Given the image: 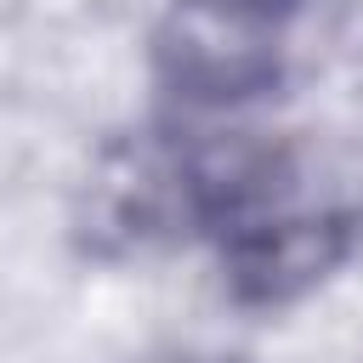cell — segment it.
Returning <instances> with one entry per match:
<instances>
[{
  "label": "cell",
  "instance_id": "cell-1",
  "mask_svg": "<svg viewBox=\"0 0 363 363\" xmlns=\"http://www.w3.org/2000/svg\"><path fill=\"white\" fill-rule=\"evenodd\" d=\"M272 17L255 0H193L176 17V62L210 91H238L272 68Z\"/></svg>",
  "mask_w": 363,
  "mask_h": 363
}]
</instances>
